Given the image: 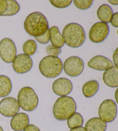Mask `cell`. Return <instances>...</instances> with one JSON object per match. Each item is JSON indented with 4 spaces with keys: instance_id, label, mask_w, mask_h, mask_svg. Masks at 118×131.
<instances>
[{
    "instance_id": "obj_27",
    "label": "cell",
    "mask_w": 118,
    "mask_h": 131,
    "mask_svg": "<svg viewBox=\"0 0 118 131\" xmlns=\"http://www.w3.org/2000/svg\"><path fill=\"white\" fill-rule=\"evenodd\" d=\"M35 40L38 41L39 43L42 45H46L50 41V32L49 30L47 31V32L40 37L35 38Z\"/></svg>"
},
{
    "instance_id": "obj_21",
    "label": "cell",
    "mask_w": 118,
    "mask_h": 131,
    "mask_svg": "<svg viewBox=\"0 0 118 131\" xmlns=\"http://www.w3.org/2000/svg\"><path fill=\"white\" fill-rule=\"evenodd\" d=\"M12 83L9 78L5 75H0V98H4L10 94Z\"/></svg>"
},
{
    "instance_id": "obj_3",
    "label": "cell",
    "mask_w": 118,
    "mask_h": 131,
    "mask_svg": "<svg viewBox=\"0 0 118 131\" xmlns=\"http://www.w3.org/2000/svg\"><path fill=\"white\" fill-rule=\"evenodd\" d=\"M77 110V105L71 96H61L55 101L53 106L54 117L58 121H65L74 114Z\"/></svg>"
},
{
    "instance_id": "obj_33",
    "label": "cell",
    "mask_w": 118,
    "mask_h": 131,
    "mask_svg": "<svg viewBox=\"0 0 118 131\" xmlns=\"http://www.w3.org/2000/svg\"><path fill=\"white\" fill-rule=\"evenodd\" d=\"M115 98L116 102V103H117V105H118V88L116 89V91H115Z\"/></svg>"
},
{
    "instance_id": "obj_31",
    "label": "cell",
    "mask_w": 118,
    "mask_h": 131,
    "mask_svg": "<svg viewBox=\"0 0 118 131\" xmlns=\"http://www.w3.org/2000/svg\"><path fill=\"white\" fill-rule=\"evenodd\" d=\"M70 131H87V130H86L85 128L82 126H80V127L72 129Z\"/></svg>"
},
{
    "instance_id": "obj_16",
    "label": "cell",
    "mask_w": 118,
    "mask_h": 131,
    "mask_svg": "<svg viewBox=\"0 0 118 131\" xmlns=\"http://www.w3.org/2000/svg\"><path fill=\"white\" fill-rule=\"evenodd\" d=\"M103 79L107 86L112 88L118 87V68L116 67H111L104 72Z\"/></svg>"
},
{
    "instance_id": "obj_34",
    "label": "cell",
    "mask_w": 118,
    "mask_h": 131,
    "mask_svg": "<svg viewBox=\"0 0 118 131\" xmlns=\"http://www.w3.org/2000/svg\"><path fill=\"white\" fill-rule=\"evenodd\" d=\"M0 131H4V130H3V128H2L1 126H0Z\"/></svg>"
},
{
    "instance_id": "obj_26",
    "label": "cell",
    "mask_w": 118,
    "mask_h": 131,
    "mask_svg": "<svg viewBox=\"0 0 118 131\" xmlns=\"http://www.w3.org/2000/svg\"><path fill=\"white\" fill-rule=\"evenodd\" d=\"M62 50L61 49L56 48L52 45H49L46 48V53L49 56H53V57H58L61 54Z\"/></svg>"
},
{
    "instance_id": "obj_7",
    "label": "cell",
    "mask_w": 118,
    "mask_h": 131,
    "mask_svg": "<svg viewBox=\"0 0 118 131\" xmlns=\"http://www.w3.org/2000/svg\"><path fill=\"white\" fill-rule=\"evenodd\" d=\"M63 68L68 76L72 78L77 77L82 73L84 69V62L79 57L72 56L65 60Z\"/></svg>"
},
{
    "instance_id": "obj_8",
    "label": "cell",
    "mask_w": 118,
    "mask_h": 131,
    "mask_svg": "<svg viewBox=\"0 0 118 131\" xmlns=\"http://www.w3.org/2000/svg\"><path fill=\"white\" fill-rule=\"evenodd\" d=\"M17 49L13 40L5 38L0 41V57L6 63L9 64L16 57Z\"/></svg>"
},
{
    "instance_id": "obj_32",
    "label": "cell",
    "mask_w": 118,
    "mask_h": 131,
    "mask_svg": "<svg viewBox=\"0 0 118 131\" xmlns=\"http://www.w3.org/2000/svg\"><path fill=\"white\" fill-rule=\"evenodd\" d=\"M109 3H110V4H112V5H118V1L117 0V1H116V0H109L108 1Z\"/></svg>"
},
{
    "instance_id": "obj_15",
    "label": "cell",
    "mask_w": 118,
    "mask_h": 131,
    "mask_svg": "<svg viewBox=\"0 0 118 131\" xmlns=\"http://www.w3.org/2000/svg\"><path fill=\"white\" fill-rule=\"evenodd\" d=\"M29 117L24 113H17L12 117L10 121V126L15 131H22L29 125Z\"/></svg>"
},
{
    "instance_id": "obj_9",
    "label": "cell",
    "mask_w": 118,
    "mask_h": 131,
    "mask_svg": "<svg viewBox=\"0 0 118 131\" xmlns=\"http://www.w3.org/2000/svg\"><path fill=\"white\" fill-rule=\"evenodd\" d=\"M110 33L108 25L103 22H97L90 28L89 32V39L92 42L99 43L103 42Z\"/></svg>"
},
{
    "instance_id": "obj_23",
    "label": "cell",
    "mask_w": 118,
    "mask_h": 131,
    "mask_svg": "<svg viewBox=\"0 0 118 131\" xmlns=\"http://www.w3.org/2000/svg\"><path fill=\"white\" fill-rule=\"evenodd\" d=\"M38 49V45L35 40L33 39L27 40L22 45V50L25 54L31 56L35 54Z\"/></svg>"
},
{
    "instance_id": "obj_11",
    "label": "cell",
    "mask_w": 118,
    "mask_h": 131,
    "mask_svg": "<svg viewBox=\"0 0 118 131\" xmlns=\"http://www.w3.org/2000/svg\"><path fill=\"white\" fill-rule=\"evenodd\" d=\"M33 67V61L30 56L25 54H20L16 56L12 62V67L15 72L24 74L30 71Z\"/></svg>"
},
{
    "instance_id": "obj_20",
    "label": "cell",
    "mask_w": 118,
    "mask_h": 131,
    "mask_svg": "<svg viewBox=\"0 0 118 131\" xmlns=\"http://www.w3.org/2000/svg\"><path fill=\"white\" fill-rule=\"evenodd\" d=\"M99 89V84L95 80L88 81L82 87V94L87 98H91L96 94Z\"/></svg>"
},
{
    "instance_id": "obj_6",
    "label": "cell",
    "mask_w": 118,
    "mask_h": 131,
    "mask_svg": "<svg viewBox=\"0 0 118 131\" xmlns=\"http://www.w3.org/2000/svg\"><path fill=\"white\" fill-rule=\"evenodd\" d=\"M99 118L107 123L114 121L117 116V106L112 99H106L102 102L99 108Z\"/></svg>"
},
{
    "instance_id": "obj_4",
    "label": "cell",
    "mask_w": 118,
    "mask_h": 131,
    "mask_svg": "<svg viewBox=\"0 0 118 131\" xmlns=\"http://www.w3.org/2000/svg\"><path fill=\"white\" fill-rule=\"evenodd\" d=\"M39 69L42 75L47 78H54L62 73L63 62L61 58L53 56L43 58L39 65Z\"/></svg>"
},
{
    "instance_id": "obj_17",
    "label": "cell",
    "mask_w": 118,
    "mask_h": 131,
    "mask_svg": "<svg viewBox=\"0 0 118 131\" xmlns=\"http://www.w3.org/2000/svg\"><path fill=\"white\" fill-rule=\"evenodd\" d=\"M107 125L105 121L99 117L90 118L85 124L87 131H105Z\"/></svg>"
},
{
    "instance_id": "obj_5",
    "label": "cell",
    "mask_w": 118,
    "mask_h": 131,
    "mask_svg": "<svg viewBox=\"0 0 118 131\" xmlns=\"http://www.w3.org/2000/svg\"><path fill=\"white\" fill-rule=\"evenodd\" d=\"M17 101L22 110L27 112H32L38 107L39 99L33 89L30 87H24L19 92Z\"/></svg>"
},
{
    "instance_id": "obj_29",
    "label": "cell",
    "mask_w": 118,
    "mask_h": 131,
    "mask_svg": "<svg viewBox=\"0 0 118 131\" xmlns=\"http://www.w3.org/2000/svg\"><path fill=\"white\" fill-rule=\"evenodd\" d=\"M112 58L114 65H115L116 67H117L118 68V47L115 49L114 52H113Z\"/></svg>"
},
{
    "instance_id": "obj_30",
    "label": "cell",
    "mask_w": 118,
    "mask_h": 131,
    "mask_svg": "<svg viewBox=\"0 0 118 131\" xmlns=\"http://www.w3.org/2000/svg\"><path fill=\"white\" fill-rule=\"evenodd\" d=\"M23 131H40L39 128L33 124H29Z\"/></svg>"
},
{
    "instance_id": "obj_28",
    "label": "cell",
    "mask_w": 118,
    "mask_h": 131,
    "mask_svg": "<svg viewBox=\"0 0 118 131\" xmlns=\"http://www.w3.org/2000/svg\"><path fill=\"white\" fill-rule=\"evenodd\" d=\"M111 23L114 27H118V12H115L113 14Z\"/></svg>"
},
{
    "instance_id": "obj_35",
    "label": "cell",
    "mask_w": 118,
    "mask_h": 131,
    "mask_svg": "<svg viewBox=\"0 0 118 131\" xmlns=\"http://www.w3.org/2000/svg\"><path fill=\"white\" fill-rule=\"evenodd\" d=\"M117 34H118V30H117Z\"/></svg>"
},
{
    "instance_id": "obj_10",
    "label": "cell",
    "mask_w": 118,
    "mask_h": 131,
    "mask_svg": "<svg viewBox=\"0 0 118 131\" xmlns=\"http://www.w3.org/2000/svg\"><path fill=\"white\" fill-rule=\"evenodd\" d=\"M20 106L16 99L6 97L0 101V114L6 117H12L18 113Z\"/></svg>"
},
{
    "instance_id": "obj_12",
    "label": "cell",
    "mask_w": 118,
    "mask_h": 131,
    "mask_svg": "<svg viewBox=\"0 0 118 131\" xmlns=\"http://www.w3.org/2000/svg\"><path fill=\"white\" fill-rule=\"evenodd\" d=\"M73 84L67 78H61L54 81L52 89L56 95L64 96L71 93L73 90Z\"/></svg>"
},
{
    "instance_id": "obj_22",
    "label": "cell",
    "mask_w": 118,
    "mask_h": 131,
    "mask_svg": "<svg viewBox=\"0 0 118 131\" xmlns=\"http://www.w3.org/2000/svg\"><path fill=\"white\" fill-rule=\"evenodd\" d=\"M84 123L83 117L80 113L76 112L67 119V126L70 129L82 126Z\"/></svg>"
},
{
    "instance_id": "obj_13",
    "label": "cell",
    "mask_w": 118,
    "mask_h": 131,
    "mask_svg": "<svg viewBox=\"0 0 118 131\" xmlns=\"http://www.w3.org/2000/svg\"><path fill=\"white\" fill-rule=\"evenodd\" d=\"M20 6L15 0H0V16H11L16 15Z\"/></svg>"
},
{
    "instance_id": "obj_1",
    "label": "cell",
    "mask_w": 118,
    "mask_h": 131,
    "mask_svg": "<svg viewBox=\"0 0 118 131\" xmlns=\"http://www.w3.org/2000/svg\"><path fill=\"white\" fill-rule=\"evenodd\" d=\"M24 27L29 35L35 38L44 35L49 30L48 20L40 12H34L29 14L25 20Z\"/></svg>"
},
{
    "instance_id": "obj_18",
    "label": "cell",
    "mask_w": 118,
    "mask_h": 131,
    "mask_svg": "<svg viewBox=\"0 0 118 131\" xmlns=\"http://www.w3.org/2000/svg\"><path fill=\"white\" fill-rule=\"evenodd\" d=\"M50 40L52 46L56 48H62L64 46L65 41L62 35L61 34L59 28L56 26H53L49 29Z\"/></svg>"
},
{
    "instance_id": "obj_24",
    "label": "cell",
    "mask_w": 118,
    "mask_h": 131,
    "mask_svg": "<svg viewBox=\"0 0 118 131\" xmlns=\"http://www.w3.org/2000/svg\"><path fill=\"white\" fill-rule=\"evenodd\" d=\"M74 5L79 9L87 10L91 7L93 1V0H85V1H79L74 0L73 1Z\"/></svg>"
},
{
    "instance_id": "obj_19",
    "label": "cell",
    "mask_w": 118,
    "mask_h": 131,
    "mask_svg": "<svg viewBox=\"0 0 118 131\" xmlns=\"http://www.w3.org/2000/svg\"><path fill=\"white\" fill-rule=\"evenodd\" d=\"M113 14L112 8L107 4L101 5L97 10V16L99 19L106 24L111 22Z\"/></svg>"
},
{
    "instance_id": "obj_14",
    "label": "cell",
    "mask_w": 118,
    "mask_h": 131,
    "mask_svg": "<svg viewBox=\"0 0 118 131\" xmlns=\"http://www.w3.org/2000/svg\"><path fill=\"white\" fill-rule=\"evenodd\" d=\"M88 66L97 71H105L113 67V63L110 60L103 56H96L88 62Z\"/></svg>"
},
{
    "instance_id": "obj_2",
    "label": "cell",
    "mask_w": 118,
    "mask_h": 131,
    "mask_svg": "<svg viewBox=\"0 0 118 131\" xmlns=\"http://www.w3.org/2000/svg\"><path fill=\"white\" fill-rule=\"evenodd\" d=\"M65 43L72 48L82 46L86 40V34L80 24L71 23L65 26L62 31Z\"/></svg>"
},
{
    "instance_id": "obj_25",
    "label": "cell",
    "mask_w": 118,
    "mask_h": 131,
    "mask_svg": "<svg viewBox=\"0 0 118 131\" xmlns=\"http://www.w3.org/2000/svg\"><path fill=\"white\" fill-rule=\"evenodd\" d=\"M50 3L56 8H65L70 5L72 0H50Z\"/></svg>"
}]
</instances>
